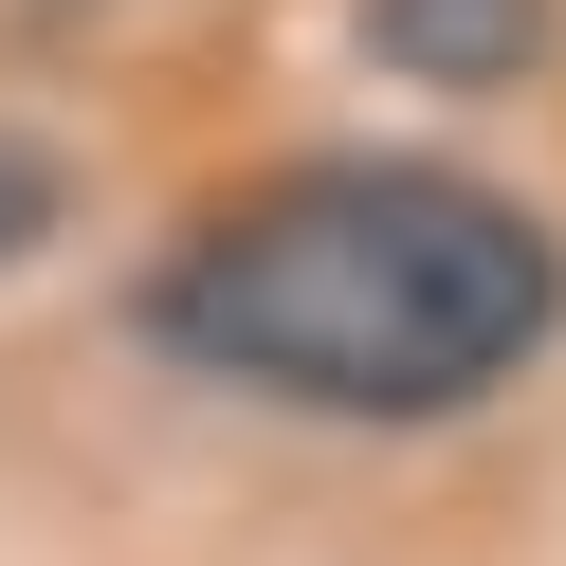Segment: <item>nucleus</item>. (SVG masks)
Segmentation results:
<instances>
[{
	"label": "nucleus",
	"instance_id": "nucleus-2",
	"mask_svg": "<svg viewBox=\"0 0 566 566\" xmlns=\"http://www.w3.org/2000/svg\"><path fill=\"white\" fill-rule=\"evenodd\" d=\"M566 38V0H366V55L402 92H512Z\"/></svg>",
	"mask_w": 566,
	"mask_h": 566
},
{
	"label": "nucleus",
	"instance_id": "nucleus-3",
	"mask_svg": "<svg viewBox=\"0 0 566 566\" xmlns=\"http://www.w3.org/2000/svg\"><path fill=\"white\" fill-rule=\"evenodd\" d=\"M55 220H74V184H55V147H19V128H0V256H38Z\"/></svg>",
	"mask_w": 566,
	"mask_h": 566
},
{
	"label": "nucleus",
	"instance_id": "nucleus-1",
	"mask_svg": "<svg viewBox=\"0 0 566 566\" xmlns=\"http://www.w3.org/2000/svg\"><path fill=\"white\" fill-rule=\"evenodd\" d=\"M147 347L184 384H238L274 420L420 439V420L512 402L566 347V238L512 184L420 147H311L274 184L201 201L147 274Z\"/></svg>",
	"mask_w": 566,
	"mask_h": 566
}]
</instances>
